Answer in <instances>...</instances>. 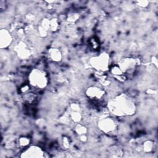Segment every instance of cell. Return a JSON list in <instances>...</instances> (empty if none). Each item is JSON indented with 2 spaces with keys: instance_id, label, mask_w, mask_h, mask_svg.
Returning a JSON list of instances; mask_svg holds the SVG:
<instances>
[{
  "instance_id": "cell-11",
  "label": "cell",
  "mask_w": 158,
  "mask_h": 158,
  "mask_svg": "<svg viewBox=\"0 0 158 158\" xmlns=\"http://www.w3.org/2000/svg\"><path fill=\"white\" fill-rule=\"evenodd\" d=\"M75 133L79 136L81 135H84V134H86L88 130L86 128V127L82 125L81 123H77L76 125L75 126Z\"/></svg>"
},
{
  "instance_id": "cell-2",
  "label": "cell",
  "mask_w": 158,
  "mask_h": 158,
  "mask_svg": "<svg viewBox=\"0 0 158 158\" xmlns=\"http://www.w3.org/2000/svg\"><path fill=\"white\" fill-rule=\"evenodd\" d=\"M28 83L38 89H42L48 85V78L46 73L43 69H33L28 73Z\"/></svg>"
},
{
  "instance_id": "cell-7",
  "label": "cell",
  "mask_w": 158,
  "mask_h": 158,
  "mask_svg": "<svg viewBox=\"0 0 158 158\" xmlns=\"http://www.w3.org/2000/svg\"><path fill=\"white\" fill-rule=\"evenodd\" d=\"M0 33L1 48V49H4L8 48L12 44L13 38L10 32L7 29H1Z\"/></svg>"
},
{
  "instance_id": "cell-3",
  "label": "cell",
  "mask_w": 158,
  "mask_h": 158,
  "mask_svg": "<svg viewBox=\"0 0 158 158\" xmlns=\"http://www.w3.org/2000/svg\"><path fill=\"white\" fill-rule=\"evenodd\" d=\"M91 65L99 72H106L109 70V56L104 52L98 56H94L90 60Z\"/></svg>"
},
{
  "instance_id": "cell-16",
  "label": "cell",
  "mask_w": 158,
  "mask_h": 158,
  "mask_svg": "<svg viewBox=\"0 0 158 158\" xmlns=\"http://www.w3.org/2000/svg\"><path fill=\"white\" fill-rule=\"evenodd\" d=\"M38 34L39 35L42 37V38H44V37H46L48 35V31L46 30L45 29H44L43 27H41V26H39L38 27Z\"/></svg>"
},
{
  "instance_id": "cell-13",
  "label": "cell",
  "mask_w": 158,
  "mask_h": 158,
  "mask_svg": "<svg viewBox=\"0 0 158 158\" xmlns=\"http://www.w3.org/2000/svg\"><path fill=\"white\" fill-rule=\"evenodd\" d=\"M109 70L110 73L112 75H114V77L123 75V72H122V69H120V67L118 66V64H114L112 65Z\"/></svg>"
},
{
  "instance_id": "cell-14",
  "label": "cell",
  "mask_w": 158,
  "mask_h": 158,
  "mask_svg": "<svg viewBox=\"0 0 158 158\" xmlns=\"http://www.w3.org/2000/svg\"><path fill=\"white\" fill-rule=\"evenodd\" d=\"M59 20L56 18H52L50 19V30L55 32L58 30L59 27Z\"/></svg>"
},
{
  "instance_id": "cell-4",
  "label": "cell",
  "mask_w": 158,
  "mask_h": 158,
  "mask_svg": "<svg viewBox=\"0 0 158 158\" xmlns=\"http://www.w3.org/2000/svg\"><path fill=\"white\" fill-rule=\"evenodd\" d=\"M98 128L109 136H114L117 131V125L112 118L104 117L98 122Z\"/></svg>"
},
{
  "instance_id": "cell-1",
  "label": "cell",
  "mask_w": 158,
  "mask_h": 158,
  "mask_svg": "<svg viewBox=\"0 0 158 158\" xmlns=\"http://www.w3.org/2000/svg\"><path fill=\"white\" fill-rule=\"evenodd\" d=\"M113 99L108 102V108L114 115L130 116L135 113V104L128 96L123 93L115 96Z\"/></svg>"
},
{
  "instance_id": "cell-5",
  "label": "cell",
  "mask_w": 158,
  "mask_h": 158,
  "mask_svg": "<svg viewBox=\"0 0 158 158\" xmlns=\"http://www.w3.org/2000/svg\"><path fill=\"white\" fill-rule=\"evenodd\" d=\"M86 95L93 101H100L105 95V91L103 88L97 86H91L86 90Z\"/></svg>"
},
{
  "instance_id": "cell-12",
  "label": "cell",
  "mask_w": 158,
  "mask_h": 158,
  "mask_svg": "<svg viewBox=\"0 0 158 158\" xmlns=\"http://www.w3.org/2000/svg\"><path fill=\"white\" fill-rule=\"evenodd\" d=\"M70 117L71 120L77 123L82 120V115L79 111H72L70 114Z\"/></svg>"
},
{
  "instance_id": "cell-18",
  "label": "cell",
  "mask_w": 158,
  "mask_h": 158,
  "mask_svg": "<svg viewBox=\"0 0 158 158\" xmlns=\"http://www.w3.org/2000/svg\"><path fill=\"white\" fill-rule=\"evenodd\" d=\"M137 4H138L139 6L141 7H145L148 6V5L149 4V2L146 1H137Z\"/></svg>"
},
{
  "instance_id": "cell-6",
  "label": "cell",
  "mask_w": 158,
  "mask_h": 158,
  "mask_svg": "<svg viewBox=\"0 0 158 158\" xmlns=\"http://www.w3.org/2000/svg\"><path fill=\"white\" fill-rule=\"evenodd\" d=\"M15 51L19 59L27 60L31 55V51L23 41H19L15 46Z\"/></svg>"
},
{
  "instance_id": "cell-15",
  "label": "cell",
  "mask_w": 158,
  "mask_h": 158,
  "mask_svg": "<svg viewBox=\"0 0 158 158\" xmlns=\"http://www.w3.org/2000/svg\"><path fill=\"white\" fill-rule=\"evenodd\" d=\"M89 46H90V47L92 49L97 50L100 46L99 40L97 38L93 36V37H92L89 39Z\"/></svg>"
},
{
  "instance_id": "cell-10",
  "label": "cell",
  "mask_w": 158,
  "mask_h": 158,
  "mask_svg": "<svg viewBox=\"0 0 158 158\" xmlns=\"http://www.w3.org/2000/svg\"><path fill=\"white\" fill-rule=\"evenodd\" d=\"M142 150L145 152H150L154 149V143L151 140H146L145 141L141 146Z\"/></svg>"
},
{
  "instance_id": "cell-17",
  "label": "cell",
  "mask_w": 158,
  "mask_h": 158,
  "mask_svg": "<svg viewBox=\"0 0 158 158\" xmlns=\"http://www.w3.org/2000/svg\"><path fill=\"white\" fill-rule=\"evenodd\" d=\"M70 109L72 111H79L80 110V106L78 103H72L70 104Z\"/></svg>"
},
{
  "instance_id": "cell-9",
  "label": "cell",
  "mask_w": 158,
  "mask_h": 158,
  "mask_svg": "<svg viewBox=\"0 0 158 158\" xmlns=\"http://www.w3.org/2000/svg\"><path fill=\"white\" fill-rule=\"evenodd\" d=\"M31 138L27 136H22L16 140V146L20 149H25L31 143Z\"/></svg>"
},
{
  "instance_id": "cell-19",
  "label": "cell",
  "mask_w": 158,
  "mask_h": 158,
  "mask_svg": "<svg viewBox=\"0 0 158 158\" xmlns=\"http://www.w3.org/2000/svg\"><path fill=\"white\" fill-rule=\"evenodd\" d=\"M79 140L83 143H85L88 141V137L86 134L79 135Z\"/></svg>"
},
{
  "instance_id": "cell-8",
  "label": "cell",
  "mask_w": 158,
  "mask_h": 158,
  "mask_svg": "<svg viewBox=\"0 0 158 158\" xmlns=\"http://www.w3.org/2000/svg\"><path fill=\"white\" fill-rule=\"evenodd\" d=\"M48 57L53 62H60L62 58V54L61 51L57 48H52L48 51Z\"/></svg>"
}]
</instances>
